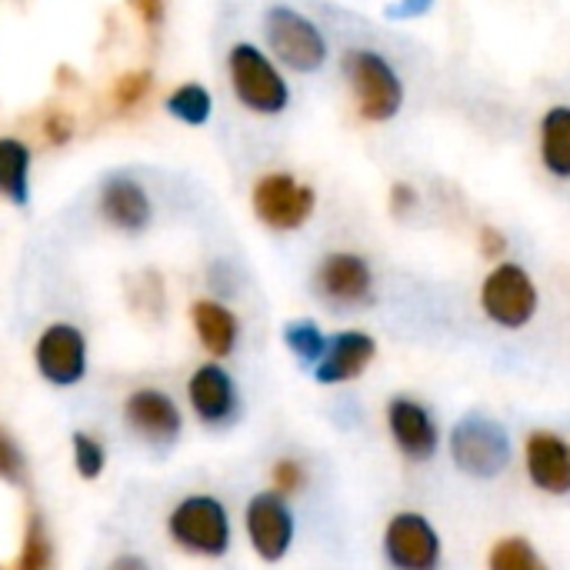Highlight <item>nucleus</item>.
Wrapping results in <instances>:
<instances>
[{"label":"nucleus","instance_id":"f257e3e1","mask_svg":"<svg viewBox=\"0 0 570 570\" xmlns=\"http://www.w3.org/2000/svg\"><path fill=\"white\" fill-rule=\"evenodd\" d=\"M227 70H230V87L234 97L250 110V114H284L291 104V87L277 63L254 43H234L227 53Z\"/></svg>","mask_w":570,"mask_h":570},{"label":"nucleus","instance_id":"f03ea898","mask_svg":"<svg viewBox=\"0 0 570 570\" xmlns=\"http://www.w3.org/2000/svg\"><path fill=\"white\" fill-rule=\"evenodd\" d=\"M451 458L471 478H481V481L501 478L514 458L511 434L504 424H498L491 417L468 414L451 431Z\"/></svg>","mask_w":570,"mask_h":570},{"label":"nucleus","instance_id":"7ed1b4c3","mask_svg":"<svg viewBox=\"0 0 570 570\" xmlns=\"http://www.w3.org/2000/svg\"><path fill=\"white\" fill-rule=\"evenodd\" d=\"M167 531H170V541L177 548H184L187 554L220 558L230 548V518H227V508L217 498H210V494L184 498L170 511Z\"/></svg>","mask_w":570,"mask_h":570},{"label":"nucleus","instance_id":"20e7f679","mask_svg":"<svg viewBox=\"0 0 570 570\" xmlns=\"http://www.w3.org/2000/svg\"><path fill=\"white\" fill-rule=\"evenodd\" d=\"M344 77L351 80L357 107L367 120H391L404 107V83L377 50H347Z\"/></svg>","mask_w":570,"mask_h":570},{"label":"nucleus","instance_id":"39448f33","mask_svg":"<svg viewBox=\"0 0 570 570\" xmlns=\"http://www.w3.org/2000/svg\"><path fill=\"white\" fill-rule=\"evenodd\" d=\"M267 43L274 57L297 73H314L327 60V40L321 27L294 7L267 10Z\"/></svg>","mask_w":570,"mask_h":570},{"label":"nucleus","instance_id":"423d86ee","mask_svg":"<svg viewBox=\"0 0 570 570\" xmlns=\"http://www.w3.org/2000/svg\"><path fill=\"white\" fill-rule=\"evenodd\" d=\"M481 307L494 324L508 331H521L538 314V287L521 264H501L484 277Z\"/></svg>","mask_w":570,"mask_h":570},{"label":"nucleus","instance_id":"0eeeda50","mask_svg":"<svg viewBox=\"0 0 570 570\" xmlns=\"http://www.w3.org/2000/svg\"><path fill=\"white\" fill-rule=\"evenodd\" d=\"M254 214L261 217V224H267L271 230H297L311 220L317 194L311 184H301L291 174H264L254 184Z\"/></svg>","mask_w":570,"mask_h":570},{"label":"nucleus","instance_id":"6e6552de","mask_svg":"<svg viewBox=\"0 0 570 570\" xmlns=\"http://www.w3.org/2000/svg\"><path fill=\"white\" fill-rule=\"evenodd\" d=\"M441 554V534L424 514L401 511L387 521L384 558L394 570H438Z\"/></svg>","mask_w":570,"mask_h":570},{"label":"nucleus","instance_id":"1a4fd4ad","mask_svg":"<svg viewBox=\"0 0 570 570\" xmlns=\"http://www.w3.org/2000/svg\"><path fill=\"white\" fill-rule=\"evenodd\" d=\"M37 371L53 387H73L87 374V337L73 324H50L33 347Z\"/></svg>","mask_w":570,"mask_h":570},{"label":"nucleus","instance_id":"9d476101","mask_svg":"<svg viewBox=\"0 0 570 570\" xmlns=\"http://www.w3.org/2000/svg\"><path fill=\"white\" fill-rule=\"evenodd\" d=\"M247 538L250 548L257 551V558H264L267 564L284 561L291 544H294V514L284 501V494L277 491H264L254 494L247 504Z\"/></svg>","mask_w":570,"mask_h":570},{"label":"nucleus","instance_id":"9b49d317","mask_svg":"<svg viewBox=\"0 0 570 570\" xmlns=\"http://www.w3.org/2000/svg\"><path fill=\"white\" fill-rule=\"evenodd\" d=\"M387 428H391V438H394L397 451L407 461L424 464L441 448V431H438L434 414L414 397H394L387 404Z\"/></svg>","mask_w":570,"mask_h":570},{"label":"nucleus","instance_id":"f8f14e48","mask_svg":"<svg viewBox=\"0 0 570 570\" xmlns=\"http://www.w3.org/2000/svg\"><path fill=\"white\" fill-rule=\"evenodd\" d=\"M317 291L337 307H361L374 294V274L357 254H327L317 267Z\"/></svg>","mask_w":570,"mask_h":570},{"label":"nucleus","instance_id":"ddd939ff","mask_svg":"<svg viewBox=\"0 0 570 570\" xmlns=\"http://www.w3.org/2000/svg\"><path fill=\"white\" fill-rule=\"evenodd\" d=\"M124 421L147 444H174L180 438V424H184L174 397L164 391H154V387L134 391L124 401Z\"/></svg>","mask_w":570,"mask_h":570},{"label":"nucleus","instance_id":"4468645a","mask_svg":"<svg viewBox=\"0 0 570 570\" xmlns=\"http://www.w3.org/2000/svg\"><path fill=\"white\" fill-rule=\"evenodd\" d=\"M528 478L551 498L570 494V444L554 431H534L524 444Z\"/></svg>","mask_w":570,"mask_h":570},{"label":"nucleus","instance_id":"2eb2a0df","mask_svg":"<svg viewBox=\"0 0 570 570\" xmlns=\"http://www.w3.org/2000/svg\"><path fill=\"white\" fill-rule=\"evenodd\" d=\"M100 214L110 227L124 234H144L154 220V204L140 180L127 174H114L100 187Z\"/></svg>","mask_w":570,"mask_h":570},{"label":"nucleus","instance_id":"dca6fc26","mask_svg":"<svg viewBox=\"0 0 570 570\" xmlns=\"http://www.w3.org/2000/svg\"><path fill=\"white\" fill-rule=\"evenodd\" d=\"M374 357H377V344L371 334L341 331L327 341L324 357L314 364V377H317V384H347V381L361 377Z\"/></svg>","mask_w":570,"mask_h":570},{"label":"nucleus","instance_id":"f3484780","mask_svg":"<svg viewBox=\"0 0 570 570\" xmlns=\"http://www.w3.org/2000/svg\"><path fill=\"white\" fill-rule=\"evenodd\" d=\"M187 397H190L194 414L204 424H227L237 414V387H234V377L220 364L197 367L187 384Z\"/></svg>","mask_w":570,"mask_h":570},{"label":"nucleus","instance_id":"a211bd4d","mask_svg":"<svg viewBox=\"0 0 570 570\" xmlns=\"http://www.w3.org/2000/svg\"><path fill=\"white\" fill-rule=\"evenodd\" d=\"M190 317H194V331H197L207 354H214V357L234 354L237 334H240V324H237L234 311H227L220 301H197Z\"/></svg>","mask_w":570,"mask_h":570},{"label":"nucleus","instance_id":"6ab92c4d","mask_svg":"<svg viewBox=\"0 0 570 570\" xmlns=\"http://www.w3.org/2000/svg\"><path fill=\"white\" fill-rule=\"evenodd\" d=\"M0 197L13 207L30 200V147L17 137H0Z\"/></svg>","mask_w":570,"mask_h":570},{"label":"nucleus","instance_id":"aec40b11","mask_svg":"<svg viewBox=\"0 0 570 570\" xmlns=\"http://www.w3.org/2000/svg\"><path fill=\"white\" fill-rule=\"evenodd\" d=\"M541 157L544 167L570 180V107H551L541 120Z\"/></svg>","mask_w":570,"mask_h":570},{"label":"nucleus","instance_id":"412c9836","mask_svg":"<svg viewBox=\"0 0 570 570\" xmlns=\"http://www.w3.org/2000/svg\"><path fill=\"white\" fill-rule=\"evenodd\" d=\"M488 570H551L528 538H504L491 548Z\"/></svg>","mask_w":570,"mask_h":570},{"label":"nucleus","instance_id":"4be33fe9","mask_svg":"<svg viewBox=\"0 0 570 570\" xmlns=\"http://www.w3.org/2000/svg\"><path fill=\"white\" fill-rule=\"evenodd\" d=\"M17 570H53V541H50L40 514H30L27 518Z\"/></svg>","mask_w":570,"mask_h":570},{"label":"nucleus","instance_id":"5701e85b","mask_svg":"<svg viewBox=\"0 0 570 570\" xmlns=\"http://www.w3.org/2000/svg\"><path fill=\"white\" fill-rule=\"evenodd\" d=\"M164 107L170 117H177L187 127H200L210 120V94L200 83H180L177 90H170Z\"/></svg>","mask_w":570,"mask_h":570},{"label":"nucleus","instance_id":"b1692460","mask_svg":"<svg viewBox=\"0 0 570 570\" xmlns=\"http://www.w3.org/2000/svg\"><path fill=\"white\" fill-rule=\"evenodd\" d=\"M284 344L307 367H314L324 357V351H327V337H324V331L314 321H294V324H287L284 327Z\"/></svg>","mask_w":570,"mask_h":570},{"label":"nucleus","instance_id":"393cba45","mask_svg":"<svg viewBox=\"0 0 570 570\" xmlns=\"http://www.w3.org/2000/svg\"><path fill=\"white\" fill-rule=\"evenodd\" d=\"M70 441H73V468H77V474L87 478V481L100 478V471L107 464V454H104L100 441L90 438V434H80V431Z\"/></svg>","mask_w":570,"mask_h":570},{"label":"nucleus","instance_id":"a878e982","mask_svg":"<svg viewBox=\"0 0 570 570\" xmlns=\"http://www.w3.org/2000/svg\"><path fill=\"white\" fill-rule=\"evenodd\" d=\"M150 70H127L117 83H114V100H117V107H134V104H140L144 97H147V90H150Z\"/></svg>","mask_w":570,"mask_h":570},{"label":"nucleus","instance_id":"bb28decb","mask_svg":"<svg viewBox=\"0 0 570 570\" xmlns=\"http://www.w3.org/2000/svg\"><path fill=\"white\" fill-rule=\"evenodd\" d=\"M307 484V474H304V464L301 461H291V458H284V461H277L274 464V491L277 494H297L301 488Z\"/></svg>","mask_w":570,"mask_h":570},{"label":"nucleus","instance_id":"cd10ccee","mask_svg":"<svg viewBox=\"0 0 570 570\" xmlns=\"http://www.w3.org/2000/svg\"><path fill=\"white\" fill-rule=\"evenodd\" d=\"M23 478V454L17 448V441L0 428V481L17 484Z\"/></svg>","mask_w":570,"mask_h":570},{"label":"nucleus","instance_id":"c85d7f7f","mask_svg":"<svg viewBox=\"0 0 570 570\" xmlns=\"http://www.w3.org/2000/svg\"><path fill=\"white\" fill-rule=\"evenodd\" d=\"M43 137L50 140V144H67L70 137H73V120L67 117V114H60V110H53V114H47V120H43Z\"/></svg>","mask_w":570,"mask_h":570},{"label":"nucleus","instance_id":"c756f323","mask_svg":"<svg viewBox=\"0 0 570 570\" xmlns=\"http://www.w3.org/2000/svg\"><path fill=\"white\" fill-rule=\"evenodd\" d=\"M504 250H508L504 234L494 230V227H481V254H484L488 261H494V257H501Z\"/></svg>","mask_w":570,"mask_h":570},{"label":"nucleus","instance_id":"7c9ffc66","mask_svg":"<svg viewBox=\"0 0 570 570\" xmlns=\"http://www.w3.org/2000/svg\"><path fill=\"white\" fill-rule=\"evenodd\" d=\"M434 7V0H397L394 7H387V17H421Z\"/></svg>","mask_w":570,"mask_h":570},{"label":"nucleus","instance_id":"2f4dec72","mask_svg":"<svg viewBox=\"0 0 570 570\" xmlns=\"http://www.w3.org/2000/svg\"><path fill=\"white\" fill-rule=\"evenodd\" d=\"M414 204H417L414 187H407V184H394V190H391V207H394V214H407Z\"/></svg>","mask_w":570,"mask_h":570},{"label":"nucleus","instance_id":"473e14b6","mask_svg":"<svg viewBox=\"0 0 570 570\" xmlns=\"http://www.w3.org/2000/svg\"><path fill=\"white\" fill-rule=\"evenodd\" d=\"M130 3H134V10L144 17V23L157 27V23L164 20V0H130Z\"/></svg>","mask_w":570,"mask_h":570},{"label":"nucleus","instance_id":"72a5a7b5","mask_svg":"<svg viewBox=\"0 0 570 570\" xmlns=\"http://www.w3.org/2000/svg\"><path fill=\"white\" fill-rule=\"evenodd\" d=\"M107 570H150V568H147V561H144V558H137V554H120L117 561H110V568Z\"/></svg>","mask_w":570,"mask_h":570}]
</instances>
